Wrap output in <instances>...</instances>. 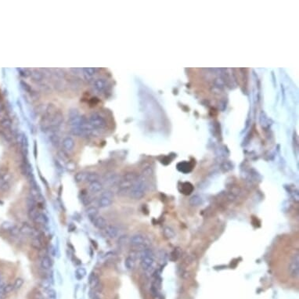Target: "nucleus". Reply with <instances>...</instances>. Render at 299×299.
<instances>
[{"instance_id": "obj_10", "label": "nucleus", "mask_w": 299, "mask_h": 299, "mask_svg": "<svg viewBox=\"0 0 299 299\" xmlns=\"http://www.w3.org/2000/svg\"><path fill=\"white\" fill-rule=\"evenodd\" d=\"M103 185L99 180L94 181V182L89 183V186H88V190L92 193H100L103 190Z\"/></svg>"}, {"instance_id": "obj_34", "label": "nucleus", "mask_w": 299, "mask_h": 299, "mask_svg": "<svg viewBox=\"0 0 299 299\" xmlns=\"http://www.w3.org/2000/svg\"><path fill=\"white\" fill-rule=\"evenodd\" d=\"M31 74H32L33 78H34L35 80H41L42 78V77H43L42 73L38 72V71H34Z\"/></svg>"}, {"instance_id": "obj_27", "label": "nucleus", "mask_w": 299, "mask_h": 299, "mask_svg": "<svg viewBox=\"0 0 299 299\" xmlns=\"http://www.w3.org/2000/svg\"><path fill=\"white\" fill-rule=\"evenodd\" d=\"M14 290L13 284V283H8V284H5L3 289H2V294L3 295H8V294L11 293Z\"/></svg>"}, {"instance_id": "obj_6", "label": "nucleus", "mask_w": 299, "mask_h": 299, "mask_svg": "<svg viewBox=\"0 0 299 299\" xmlns=\"http://www.w3.org/2000/svg\"><path fill=\"white\" fill-rule=\"evenodd\" d=\"M137 259V251H134L132 253L129 254V255L124 260V265L127 269L129 270H133L136 267V261Z\"/></svg>"}, {"instance_id": "obj_23", "label": "nucleus", "mask_w": 299, "mask_h": 299, "mask_svg": "<svg viewBox=\"0 0 299 299\" xmlns=\"http://www.w3.org/2000/svg\"><path fill=\"white\" fill-rule=\"evenodd\" d=\"M99 179H100V175L96 172H87V175H86V179H85V182L87 183H92L94 181H98Z\"/></svg>"}, {"instance_id": "obj_12", "label": "nucleus", "mask_w": 299, "mask_h": 299, "mask_svg": "<svg viewBox=\"0 0 299 299\" xmlns=\"http://www.w3.org/2000/svg\"><path fill=\"white\" fill-rule=\"evenodd\" d=\"M33 222L36 223V224H38V225L46 226V224H48L49 219L46 214L40 212L38 215H37V217L34 219V221Z\"/></svg>"}, {"instance_id": "obj_17", "label": "nucleus", "mask_w": 299, "mask_h": 299, "mask_svg": "<svg viewBox=\"0 0 299 299\" xmlns=\"http://www.w3.org/2000/svg\"><path fill=\"white\" fill-rule=\"evenodd\" d=\"M189 203L193 207H198L203 204V199L199 195H194V196L190 197Z\"/></svg>"}, {"instance_id": "obj_5", "label": "nucleus", "mask_w": 299, "mask_h": 299, "mask_svg": "<svg viewBox=\"0 0 299 299\" xmlns=\"http://www.w3.org/2000/svg\"><path fill=\"white\" fill-rule=\"evenodd\" d=\"M89 124L96 129H103L106 126V121L99 114H92L89 118Z\"/></svg>"}, {"instance_id": "obj_3", "label": "nucleus", "mask_w": 299, "mask_h": 299, "mask_svg": "<svg viewBox=\"0 0 299 299\" xmlns=\"http://www.w3.org/2000/svg\"><path fill=\"white\" fill-rule=\"evenodd\" d=\"M147 189V185L145 183L144 180H142V179L136 180L129 191V194L131 198L135 199V200H140L146 194Z\"/></svg>"}, {"instance_id": "obj_16", "label": "nucleus", "mask_w": 299, "mask_h": 299, "mask_svg": "<svg viewBox=\"0 0 299 299\" xmlns=\"http://www.w3.org/2000/svg\"><path fill=\"white\" fill-rule=\"evenodd\" d=\"M85 212H86L87 216L89 218L91 221H92L95 218H97L98 216L99 209L97 207H95V206H91V207H88L86 209Z\"/></svg>"}, {"instance_id": "obj_36", "label": "nucleus", "mask_w": 299, "mask_h": 299, "mask_svg": "<svg viewBox=\"0 0 299 299\" xmlns=\"http://www.w3.org/2000/svg\"><path fill=\"white\" fill-rule=\"evenodd\" d=\"M92 299H100L99 297H97V296H95V297H93V298Z\"/></svg>"}, {"instance_id": "obj_4", "label": "nucleus", "mask_w": 299, "mask_h": 299, "mask_svg": "<svg viewBox=\"0 0 299 299\" xmlns=\"http://www.w3.org/2000/svg\"><path fill=\"white\" fill-rule=\"evenodd\" d=\"M288 272L291 277L297 278L299 276V255L298 252L294 254L288 265Z\"/></svg>"}, {"instance_id": "obj_31", "label": "nucleus", "mask_w": 299, "mask_h": 299, "mask_svg": "<svg viewBox=\"0 0 299 299\" xmlns=\"http://www.w3.org/2000/svg\"><path fill=\"white\" fill-rule=\"evenodd\" d=\"M46 295L48 296L49 299H56V292L54 289L49 288L46 290Z\"/></svg>"}, {"instance_id": "obj_37", "label": "nucleus", "mask_w": 299, "mask_h": 299, "mask_svg": "<svg viewBox=\"0 0 299 299\" xmlns=\"http://www.w3.org/2000/svg\"><path fill=\"white\" fill-rule=\"evenodd\" d=\"M0 283H1V279H0Z\"/></svg>"}, {"instance_id": "obj_22", "label": "nucleus", "mask_w": 299, "mask_h": 299, "mask_svg": "<svg viewBox=\"0 0 299 299\" xmlns=\"http://www.w3.org/2000/svg\"><path fill=\"white\" fill-rule=\"evenodd\" d=\"M87 274L86 269H85L84 267H79L78 269H76V272H75V277L77 278V280H80L83 279Z\"/></svg>"}, {"instance_id": "obj_13", "label": "nucleus", "mask_w": 299, "mask_h": 299, "mask_svg": "<svg viewBox=\"0 0 299 299\" xmlns=\"http://www.w3.org/2000/svg\"><path fill=\"white\" fill-rule=\"evenodd\" d=\"M113 203V199L107 198V197H100L98 200V206L100 208H106L111 206Z\"/></svg>"}, {"instance_id": "obj_18", "label": "nucleus", "mask_w": 299, "mask_h": 299, "mask_svg": "<svg viewBox=\"0 0 299 299\" xmlns=\"http://www.w3.org/2000/svg\"><path fill=\"white\" fill-rule=\"evenodd\" d=\"M193 191V186L190 183H184L181 187V192L185 195L190 194Z\"/></svg>"}, {"instance_id": "obj_15", "label": "nucleus", "mask_w": 299, "mask_h": 299, "mask_svg": "<svg viewBox=\"0 0 299 299\" xmlns=\"http://www.w3.org/2000/svg\"><path fill=\"white\" fill-rule=\"evenodd\" d=\"M52 261L49 256H44L41 260V267L44 270H49L52 268Z\"/></svg>"}, {"instance_id": "obj_29", "label": "nucleus", "mask_w": 299, "mask_h": 299, "mask_svg": "<svg viewBox=\"0 0 299 299\" xmlns=\"http://www.w3.org/2000/svg\"><path fill=\"white\" fill-rule=\"evenodd\" d=\"M24 283V279H22V278H20V277H19V278H16L13 283L14 290H19L20 288H21V287L23 286Z\"/></svg>"}, {"instance_id": "obj_1", "label": "nucleus", "mask_w": 299, "mask_h": 299, "mask_svg": "<svg viewBox=\"0 0 299 299\" xmlns=\"http://www.w3.org/2000/svg\"><path fill=\"white\" fill-rule=\"evenodd\" d=\"M139 264L143 271L149 275H153L156 271L157 263L155 254L150 247L139 251Z\"/></svg>"}, {"instance_id": "obj_8", "label": "nucleus", "mask_w": 299, "mask_h": 299, "mask_svg": "<svg viewBox=\"0 0 299 299\" xmlns=\"http://www.w3.org/2000/svg\"><path fill=\"white\" fill-rule=\"evenodd\" d=\"M105 233L109 238L111 239H115L118 236V229L116 226L113 225H107L104 229Z\"/></svg>"}, {"instance_id": "obj_33", "label": "nucleus", "mask_w": 299, "mask_h": 299, "mask_svg": "<svg viewBox=\"0 0 299 299\" xmlns=\"http://www.w3.org/2000/svg\"><path fill=\"white\" fill-rule=\"evenodd\" d=\"M101 197H107V198H111L113 199L114 198V192L110 190H104L101 193Z\"/></svg>"}, {"instance_id": "obj_25", "label": "nucleus", "mask_w": 299, "mask_h": 299, "mask_svg": "<svg viewBox=\"0 0 299 299\" xmlns=\"http://www.w3.org/2000/svg\"><path fill=\"white\" fill-rule=\"evenodd\" d=\"M86 175L87 172H78L76 175H74V180L76 181L77 183H82L86 179Z\"/></svg>"}, {"instance_id": "obj_21", "label": "nucleus", "mask_w": 299, "mask_h": 299, "mask_svg": "<svg viewBox=\"0 0 299 299\" xmlns=\"http://www.w3.org/2000/svg\"><path fill=\"white\" fill-rule=\"evenodd\" d=\"M31 246L35 250H42V247H43L42 241L38 237H33L31 241Z\"/></svg>"}, {"instance_id": "obj_30", "label": "nucleus", "mask_w": 299, "mask_h": 299, "mask_svg": "<svg viewBox=\"0 0 299 299\" xmlns=\"http://www.w3.org/2000/svg\"><path fill=\"white\" fill-rule=\"evenodd\" d=\"M83 72H84V74L85 76L91 78L94 75L95 72H96V69L93 68V67H86V68L83 69Z\"/></svg>"}, {"instance_id": "obj_11", "label": "nucleus", "mask_w": 299, "mask_h": 299, "mask_svg": "<svg viewBox=\"0 0 299 299\" xmlns=\"http://www.w3.org/2000/svg\"><path fill=\"white\" fill-rule=\"evenodd\" d=\"M88 283L92 289H96L100 284V278L96 273H92L88 277Z\"/></svg>"}, {"instance_id": "obj_2", "label": "nucleus", "mask_w": 299, "mask_h": 299, "mask_svg": "<svg viewBox=\"0 0 299 299\" xmlns=\"http://www.w3.org/2000/svg\"><path fill=\"white\" fill-rule=\"evenodd\" d=\"M130 244L134 251H141L148 248L151 246V241L146 236L141 233L133 235L131 237Z\"/></svg>"}, {"instance_id": "obj_19", "label": "nucleus", "mask_w": 299, "mask_h": 299, "mask_svg": "<svg viewBox=\"0 0 299 299\" xmlns=\"http://www.w3.org/2000/svg\"><path fill=\"white\" fill-rule=\"evenodd\" d=\"M93 85L98 91H103L106 88V82L103 79H97L93 82Z\"/></svg>"}, {"instance_id": "obj_26", "label": "nucleus", "mask_w": 299, "mask_h": 299, "mask_svg": "<svg viewBox=\"0 0 299 299\" xmlns=\"http://www.w3.org/2000/svg\"><path fill=\"white\" fill-rule=\"evenodd\" d=\"M51 280L48 278H44L43 280H42L40 282V286L42 288H43L44 290H48L51 287Z\"/></svg>"}, {"instance_id": "obj_9", "label": "nucleus", "mask_w": 299, "mask_h": 299, "mask_svg": "<svg viewBox=\"0 0 299 299\" xmlns=\"http://www.w3.org/2000/svg\"><path fill=\"white\" fill-rule=\"evenodd\" d=\"M92 224L99 229H104L107 226V222L103 216H97L92 221Z\"/></svg>"}, {"instance_id": "obj_28", "label": "nucleus", "mask_w": 299, "mask_h": 299, "mask_svg": "<svg viewBox=\"0 0 299 299\" xmlns=\"http://www.w3.org/2000/svg\"><path fill=\"white\" fill-rule=\"evenodd\" d=\"M164 234L167 238H173L175 237V232L170 227H166L164 229Z\"/></svg>"}, {"instance_id": "obj_35", "label": "nucleus", "mask_w": 299, "mask_h": 299, "mask_svg": "<svg viewBox=\"0 0 299 299\" xmlns=\"http://www.w3.org/2000/svg\"><path fill=\"white\" fill-rule=\"evenodd\" d=\"M13 224H12V223H4L3 224H2V228L4 229H6V230H10L11 228H12L13 226Z\"/></svg>"}, {"instance_id": "obj_14", "label": "nucleus", "mask_w": 299, "mask_h": 299, "mask_svg": "<svg viewBox=\"0 0 299 299\" xmlns=\"http://www.w3.org/2000/svg\"><path fill=\"white\" fill-rule=\"evenodd\" d=\"M62 145L64 149V151L70 152V151H71L74 149V141L73 139L70 138V137H67L63 141Z\"/></svg>"}, {"instance_id": "obj_20", "label": "nucleus", "mask_w": 299, "mask_h": 299, "mask_svg": "<svg viewBox=\"0 0 299 299\" xmlns=\"http://www.w3.org/2000/svg\"><path fill=\"white\" fill-rule=\"evenodd\" d=\"M192 167L193 166L188 162H180L179 164H178V165H177L178 170L184 173L190 172L191 169H192Z\"/></svg>"}, {"instance_id": "obj_7", "label": "nucleus", "mask_w": 299, "mask_h": 299, "mask_svg": "<svg viewBox=\"0 0 299 299\" xmlns=\"http://www.w3.org/2000/svg\"><path fill=\"white\" fill-rule=\"evenodd\" d=\"M20 233L25 235V236H29V237H38L37 236V229H35L34 227L30 226L28 223H24L21 227L20 228Z\"/></svg>"}, {"instance_id": "obj_24", "label": "nucleus", "mask_w": 299, "mask_h": 299, "mask_svg": "<svg viewBox=\"0 0 299 299\" xmlns=\"http://www.w3.org/2000/svg\"><path fill=\"white\" fill-rule=\"evenodd\" d=\"M39 213H40V211H39L38 208H37V206H35V207L29 208V211H28V216H29V218H30L32 221H34V219L36 218L37 215H38Z\"/></svg>"}, {"instance_id": "obj_32", "label": "nucleus", "mask_w": 299, "mask_h": 299, "mask_svg": "<svg viewBox=\"0 0 299 299\" xmlns=\"http://www.w3.org/2000/svg\"><path fill=\"white\" fill-rule=\"evenodd\" d=\"M9 231H10V233L11 234V236H13V237H17L20 233V229L17 226H13Z\"/></svg>"}]
</instances>
